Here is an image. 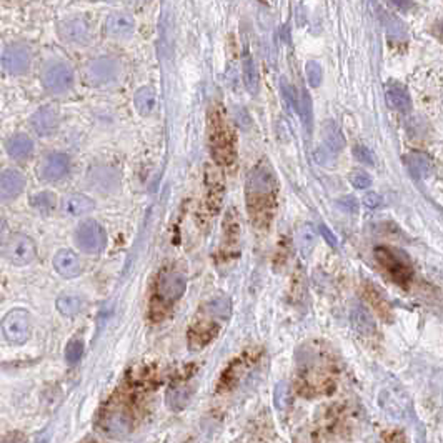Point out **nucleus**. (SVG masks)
I'll return each instance as SVG.
<instances>
[{"label":"nucleus","instance_id":"nucleus-1","mask_svg":"<svg viewBox=\"0 0 443 443\" xmlns=\"http://www.w3.org/2000/svg\"><path fill=\"white\" fill-rule=\"evenodd\" d=\"M245 199L255 227H267L272 222L277 200V180L267 162H260L250 170L245 184Z\"/></svg>","mask_w":443,"mask_h":443},{"label":"nucleus","instance_id":"nucleus-2","mask_svg":"<svg viewBox=\"0 0 443 443\" xmlns=\"http://www.w3.org/2000/svg\"><path fill=\"white\" fill-rule=\"evenodd\" d=\"M207 127H209L210 153L215 163L220 167H232L237 160V142L227 120V114L220 104H214L209 109Z\"/></svg>","mask_w":443,"mask_h":443},{"label":"nucleus","instance_id":"nucleus-3","mask_svg":"<svg viewBox=\"0 0 443 443\" xmlns=\"http://www.w3.org/2000/svg\"><path fill=\"white\" fill-rule=\"evenodd\" d=\"M232 314V303L227 297H215L202 307L199 319L194 322L189 332V346L192 350H200L210 340H214L220 329L219 322L227 320Z\"/></svg>","mask_w":443,"mask_h":443},{"label":"nucleus","instance_id":"nucleus-4","mask_svg":"<svg viewBox=\"0 0 443 443\" xmlns=\"http://www.w3.org/2000/svg\"><path fill=\"white\" fill-rule=\"evenodd\" d=\"M187 288V278L180 270H162L157 278L155 290H153L151 314L153 320H162L163 315L173 307L179 298L184 295Z\"/></svg>","mask_w":443,"mask_h":443},{"label":"nucleus","instance_id":"nucleus-5","mask_svg":"<svg viewBox=\"0 0 443 443\" xmlns=\"http://www.w3.org/2000/svg\"><path fill=\"white\" fill-rule=\"evenodd\" d=\"M40 82L47 92L62 95L70 92L75 84V72L70 64L64 60H52L43 65Z\"/></svg>","mask_w":443,"mask_h":443},{"label":"nucleus","instance_id":"nucleus-6","mask_svg":"<svg viewBox=\"0 0 443 443\" xmlns=\"http://www.w3.org/2000/svg\"><path fill=\"white\" fill-rule=\"evenodd\" d=\"M104 432L114 438L127 437L133 427V413L127 402H110L105 408L102 420H100Z\"/></svg>","mask_w":443,"mask_h":443},{"label":"nucleus","instance_id":"nucleus-7","mask_svg":"<svg viewBox=\"0 0 443 443\" xmlns=\"http://www.w3.org/2000/svg\"><path fill=\"white\" fill-rule=\"evenodd\" d=\"M375 258L380 263V267L388 273V277L398 285H407L413 275L410 260L407 258L405 253L398 252V250L378 247L375 250Z\"/></svg>","mask_w":443,"mask_h":443},{"label":"nucleus","instance_id":"nucleus-8","mask_svg":"<svg viewBox=\"0 0 443 443\" xmlns=\"http://www.w3.org/2000/svg\"><path fill=\"white\" fill-rule=\"evenodd\" d=\"M120 77V62L114 57H95L85 67V79L94 87H107Z\"/></svg>","mask_w":443,"mask_h":443},{"label":"nucleus","instance_id":"nucleus-9","mask_svg":"<svg viewBox=\"0 0 443 443\" xmlns=\"http://www.w3.org/2000/svg\"><path fill=\"white\" fill-rule=\"evenodd\" d=\"M0 65L4 67L7 74L13 77L26 75L32 65L31 49L23 42L9 43L2 50V55H0Z\"/></svg>","mask_w":443,"mask_h":443},{"label":"nucleus","instance_id":"nucleus-10","mask_svg":"<svg viewBox=\"0 0 443 443\" xmlns=\"http://www.w3.org/2000/svg\"><path fill=\"white\" fill-rule=\"evenodd\" d=\"M72 158L65 152H49L40 158L37 175L43 182H59L70 173Z\"/></svg>","mask_w":443,"mask_h":443},{"label":"nucleus","instance_id":"nucleus-11","mask_svg":"<svg viewBox=\"0 0 443 443\" xmlns=\"http://www.w3.org/2000/svg\"><path fill=\"white\" fill-rule=\"evenodd\" d=\"M75 244L82 252L99 253L107 244V234L95 220H85L75 230Z\"/></svg>","mask_w":443,"mask_h":443},{"label":"nucleus","instance_id":"nucleus-12","mask_svg":"<svg viewBox=\"0 0 443 443\" xmlns=\"http://www.w3.org/2000/svg\"><path fill=\"white\" fill-rule=\"evenodd\" d=\"M31 315L26 310H12L11 314L6 315V319L2 322L4 335L7 337V340L11 344L22 345L26 344L28 335H31Z\"/></svg>","mask_w":443,"mask_h":443},{"label":"nucleus","instance_id":"nucleus-13","mask_svg":"<svg viewBox=\"0 0 443 443\" xmlns=\"http://www.w3.org/2000/svg\"><path fill=\"white\" fill-rule=\"evenodd\" d=\"M4 252L13 265H28L37 257L35 242L26 234H13L6 244Z\"/></svg>","mask_w":443,"mask_h":443},{"label":"nucleus","instance_id":"nucleus-14","mask_svg":"<svg viewBox=\"0 0 443 443\" xmlns=\"http://www.w3.org/2000/svg\"><path fill=\"white\" fill-rule=\"evenodd\" d=\"M59 35L62 40L72 43V45H87L92 40L90 26L82 17H72L60 22Z\"/></svg>","mask_w":443,"mask_h":443},{"label":"nucleus","instance_id":"nucleus-15","mask_svg":"<svg viewBox=\"0 0 443 443\" xmlns=\"http://www.w3.org/2000/svg\"><path fill=\"white\" fill-rule=\"evenodd\" d=\"M60 115L54 105H43L33 112L31 117V127L38 137H50L59 130Z\"/></svg>","mask_w":443,"mask_h":443},{"label":"nucleus","instance_id":"nucleus-16","mask_svg":"<svg viewBox=\"0 0 443 443\" xmlns=\"http://www.w3.org/2000/svg\"><path fill=\"white\" fill-rule=\"evenodd\" d=\"M133 31H136V18H133L132 13L117 11L105 18V32H107L109 37L124 40V38L132 35Z\"/></svg>","mask_w":443,"mask_h":443},{"label":"nucleus","instance_id":"nucleus-17","mask_svg":"<svg viewBox=\"0 0 443 443\" xmlns=\"http://www.w3.org/2000/svg\"><path fill=\"white\" fill-rule=\"evenodd\" d=\"M26 175L17 168H6L0 173V200L9 202L17 199L26 189Z\"/></svg>","mask_w":443,"mask_h":443},{"label":"nucleus","instance_id":"nucleus-18","mask_svg":"<svg viewBox=\"0 0 443 443\" xmlns=\"http://www.w3.org/2000/svg\"><path fill=\"white\" fill-rule=\"evenodd\" d=\"M6 151L9 157L13 160H27L32 157L33 151H35V143H33L32 137L26 132H17L7 138Z\"/></svg>","mask_w":443,"mask_h":443},{"label":"nucleus","instance_id":"nucleus-19","mask_svg":"<svg viewBox=\"0 0 443 443\" xmlns=\"http://www.w3.org/2000/svg\"><path fill=\"white\" fill-rule=\"evenodd\" d=\"M54 267L59 275L65 278H74L80 273L82 265L75 252L72 250H59L54 257Z\"/></svg>","mask_w":443,"mask_h":443},{"label":"nucleus","instance_id":"nucleus-20","mask_svg":"<svg viewBox=\"0 0 443 443\" xmlns=\"http://www.w3.org/2000/svg\"><path fill=\"white\" fill-rule=\"evenodd\" d=\"M94 200L84 194H70L62 202V212L69 217H84L94 210Z\"/></svg>","mask_w":443,"mask_h":443},{"label":"nucleus","instance_id":"nucleus-21","mask_svg":"<svg viewBox=\"0 0 443 443\" xmlns=\"http://www.w3.org/2000/svg\"><path fill=\"white\" fill-rule=\"evenodd\" d=\"M350 322L354 330L362 337H375L377 335V324L372 319V315L362 307L355 305L350 312Z\"/></svg>","mask_w":443,"mask_h":443},{"label":"nucleus","instance_id":"nucleus-22","mask_svg":"<svg viewBox=\"0 0 443 443\" xmlns=\"http://www.w3.org/2000/svg\"><path fill=\"white\" fill-rule=\"evenodd\" d=\"M90 182L94 187L100 189V192H109L117 189L119 185V175L115 170H110L107 167H95L90 170Z\"/></svg>","mask_w":443,"mask_h":443},{"label":"nucleus","instance_id":"nucleus-23","mask_svg":"<svg viewBox=\"0 0 443 443\" xmlns=\"http://www.w3.org/2000/svg\"><path fill=\"white\" fill-rule=\"evenodd\" d=\"M207 190H209V204L212 209L217 210L224 195V182H222L220 172L214 167H207Z\"/></svg>","mask_w":443,"mask_h":443},{"label":"nucleus","instance_id":"nucleus-24","mask_svg":"<svg viewBox=\"0 0 443 443\" xmlns=\"http://www.w3.org/2000/svg\"><path fill=\"white\" fill-rule=\"evenodd\" d=\"M133 105L142 117H148L157 107V95L152 87H141L133 95Z\"/></svg>","mask_w":443,"mask_h":443},{"label":"nucleus","instance_id":"nucleus-25","mask_svg":"<svg viewBox=\"0 0 443 443\" xmlns=\"http://www.w3.org/2000/svg\"><path fill=\"white\" fill-rule=\"evenodd\" d=\"M365 297H367L370 305L373 307V310L377 312L380 319L385 320V322L392 320V307L388 305L387 298H385L382 293L377 290V288L372 287V285L365 287Z\"/></svg>","mask_w":443,"mask_h":443},{"label":"nucleus","instance_id":"nucleus-26","mask_svg":"<svg viewBox=\"0 0 443 443\" xmlns=\"http://www.w3.org/2000/svg\"><path fill=\"white\" fill-rule=\"evenodd\" d=\"M387 104L398 112H408L412 109L410 95L400 85H393L387 90Z\"/></svg>","mask_w":443,"mask_h":443},{"label":"nucleus","instance_id":"nucleus-27","mask_svg":"<svg viewBox=\"0 0 443 443\" xmlns=\"http://www.w3.org/2000/svg\"><path fill=\"white\" fill-rule=\"evenodd\" d=\"M315 242H317V234L314 227H312L310 224H303L297 232L298 250H300L303 258H307L308 255H310L312 250H314Z\"/></svg>","mask_w":443,"mask_h":443},{"label":"nucleus","instance_id":"nucleus-28","mask_svg":"<svg viewBox=\"0 0 443 443\" xmlns=\"http://www.w3.org/2000/svg\"><path fill=\"white\" fill-rule=\"evenodd\" d=\"M57 308L60 310V314L74 317L79 315L80 312H84L85 300L79 295H60L57 298Z\"/></svg>","mask_w":443,"mask_h":443},{"label":"nucleus","instance_id":"nucleus-29","mask_svg":"<svg viewBox=\"0 0 443 443\" xmlns=\"http://www.w3.org/2000/svg\"><path fill=\"white\" fill-rule=\"evenodd\" d=\"M244 84L247 87V90L250 94H257L258 90V72L257 67H255V62L252 59V55H245L244 57Z\"/></svg>","mask_w":443,"mask_h":443},{"label":"nucleus","instance_id":"nucleus-30","mask_svg":"<svg viewBox=\"0 0 443 443\" xmlns=\"http://www.w3.org/2000/svg\"><path fill=\"white\" fill-rule=\"evenodd\" d=\"M407 163L410 167V170L418 177H428L433 172L432 160L423 153H410L407 157Z\"/></svg>","mask_w":443,"mask_h":443},{"label":"nucleus","instance_id":"nucleus-31","mask_svg":"<svg viewBox=\"0 0 443 443\" xmlns=\"http://www.w3.org/2000/svg\"><path fill=\"white\" fill-rule=\"evenodd\" d=\"M31 204L40 214H50L57 205V197L52 192H38L31 199Z\"/></svg>","mask_w":443,"mask_h":443},{"label":"nucleus","instance_id":"nucleus-32","mask_svg":"<svg viewBox=\"0 0 443 443\" xmlns=\"http://www.w3.org/2000/svg\"><path fill=\"white\" fill-rule=\"evenodd\" d=\"M324 146L329 147L330 151L335 152V153L344 148L345 141H344V137H341L340 130L337 128V125H334V124H327L325 125V142H324Z\"/></svg>","mask_w":443,"mask_h":443},{"label":"nucleus","instance_id":"nucleus-33","mask_svg":"<svg viewBox=\"0 0 443 443\" xmlns=\"http://www.w3.org/2000/svg\"><path fill=\"white\" fill-rule=\"evenodd\" d=\"M305 75H307L308 85L314 87V89H317V87H320L322 80H324V72H322V67H320L319 62H315V60H308L307 62Z\"/></svg>","mask_w":443,"mask_h":443},{"label":"nucleus","instance_id":"nucleus-34","mask_svg":"<svg viewBox=\"0 0 443 443\" xmlns=\"http://www.w3.org/2000/svg\"><path fill=\"white\" fill-rule=\"evenodd\" d=\"M82 354H84V341L82 340H72L69 341L65 349V360L67 363L75 365L82 359Z\"/></svg>","mask_w":443,"mask_h":443},{"label":"nucleus","instance_id":"nucleus-35","mask_svg":"<svg viewBox=\"0 0 443 443\" xmlns=\"http://www.w3.org/2000/svg\"><path fill=\"white\" fill-rule=\"evenodd\" d=\"M349 180H350V184L359 190L368 189V187L372 185V177H370L368 173L363 172V170H354L349 175Z\"/></svg>","mask_w":443,"mask_h":443},{"label":"nucleus","instance_id":"nucleus-36","mask_svg":"<svg viewBox=\"0 0 443 443\" xmlns=\"http://www.w3.org/2000/svg\"><path fill=\"white\" fill-rule=\"evenodd\" d=\"M385 27H387L388 35H392L395 38H403V35H405V28H403V23L398 21V18L395 16H387Z\"/></svg>","mask_w":443,"mask_h":443},{"label":"nucleus","instance_id":"nucleus-37","mask_svg":"<svg viewBox=\"0 0 443 443\" xmlns=\"http://www.w3.org/2000/svg\"><path fill=\"white\" fill-rule=\"evenodd\" d=\"M300 115L305 128L310 132L312 130V99L308 97V94L302 95V104H300Z\"/></svg>","mask_w":443,"mask_h":443},{"label":"nucleus","instance_id":"nucleus-38","mask_svg":"<svg viewBox=\"0 0 443 443\" xmlns=\"http://www.w3.org/2000/svg\"><path fill=\"white\" fill-rule=\"evenodd\" d=\"M354 155H355V158H357L359 162L367 163V165H375L373 152L370 151V148H368L367 146H362V143H359V146H355V147H354Z\"/></svg>","mask_w":443,"mask_h":443},{"label":"nucleus","instance_id":"nucleus-39","mask_svg":"<svg viewBox=\"0 0 443 443\" xmlns=\"http://www.w3.org/2000/svg\"><path fill=\"white\" fill-rule=\"evenodd\" d=\"M288 395H290V392H288V385L283 383V382L278 383L277 388H275V403H277V407L280 408V410L287 407Z\"/></svg>","mask_w":443,"mask_h":443},{"label":"nucleus","instance_id":"nucleus-40","mask_svg":"<svg viewBox=\"0 0 443 443\" xmlns=\"http://www.w3.org/2000/svg\"><path fill=\"white\" fill-rule=\"evenodd\" d=\"M337 204H339L340 209L346 212V214H355V212L359 210V200L351 195L341 197V199L337 202Z\"/></svg>","mask_w":443,"mask_h":443},{"label":"nucleus","instance_id":"nucleus-41","mask_svg":"<svg viewBox=\"0 0 443 443\" xmlns=\"http://www.w3.org/2000/svg\"><path fill=\"white\" fill-rule=\"evenodd\" d=\"M334 157H335V152H332L329 147L324 146V143H322V147L317 148V152H315L317 162L322 163V165H329V163L334 162Z\"/></svg>","mask_w":443,"mask_h":443},{"label":"nucleus","instance_id":"nucleus-42","mask_svg":"<svg viewBox=\"0 0 443 443\" xmlns=\"http://www.w3.org/2000/svg\"><path fill=\"white\" fill-rule=\"evenodd\" d=\"M382 204L383 199L378 194H375V192H370V194L363 195V205L368 207V209H377V207H380Z\"/></svg>","mask_w":443,"mask_h":443},{"label":"nucleus","instance_id":"nucleus-43","mask_svg":"<svg viewBox=\"0 0 443 443\" xmlns=\"http://www.w3.org/2000/svg\"><path fill=\"white\" fill-rule=\"evenodd\" d=\"M320 232H322V235H324V237H325L327 242H329V244L332 245V247H337V244H339V242H337L335 235L330 232V229L327 227V225H320Z\"/></svg>","mask_w":443,"mask_h":443},{"label":"nucleus","instance_id":"nucleus-44","mask_svg":"<svg viewBox=\"0 0 443 443\" xmlns=\"http://www.w3.org/2000/svg\"><path fill=\"white\" fill-rule=\"evenodd\" d=\"M433 35H435L438 40L443 42V21H438L433 23V28H432Z\"/></svg>","mask_w":443,"mask_h":443},{"label":"nucleus","instance_id":"nucleus-45","mask_svg":"<svg viewBox=\"0 0 443 443\" xmlns=\"http://www.w3.org/2000/svg\"><path fill=\"white\" fill-rule=\"evenodd\" d=\"M395 4V7H398L400 11H408V9L413 7V0H392Z\"/></svg>","mask_w":443,"mask_h":443},{"label":"nucleus","instance_id":"nucleus-46","mask_svg":"<svg viewBox=\"0 0 443 443\" xmlns=\"http://www.w3.org/2000/svg\"><path fill=\"white\" fill-rule=\"evenodd\" d=\"M4 234H6V222H4L2 217H0V240H2Z\"/></svg>","mask_w":443,"mask_h":443},{"label":"nucleus","instance_id":"nucleus-47","mask_svg":"<svg viewBox=\"0 0 443 443\" xmlns=\"http://www.w3.org/2000/svg\"><path fill=\"white\" fill-rule=\"evenodd\" d=\"M104 2H114V0H104Z\"/></svg>","mask_w":443,"mask_h":443}]
</instances>
